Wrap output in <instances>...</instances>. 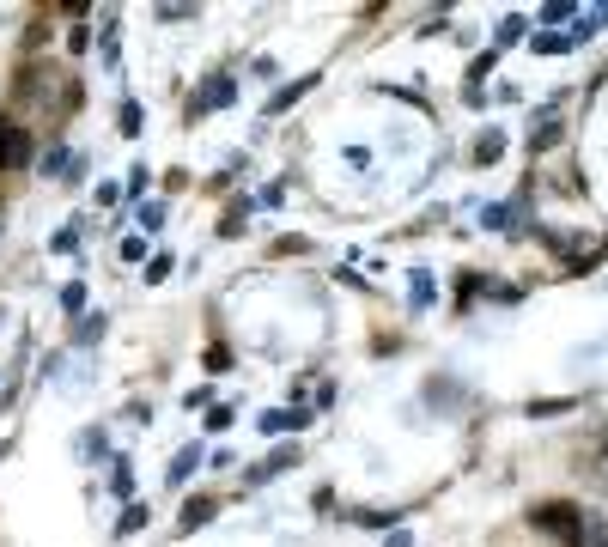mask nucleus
I'll return each mask as SVG.
<instances>
[{
	"instance_id": "nucleus-3",
	"label": "nucleus",
	"mask_w": 608,
	"mask_h": 547,
	"mask_svg": "<svg viewBox=\"0 0 608 547\" xmlns=\"http://www.w3.org/2000/svg\"><path fill=\"white\" fill-rule=\"evenodd\" d=\"M298 426H304L298 408H274V414H262V432H298Z\"/></svg>"
},
{
	"instance_id": "nucleus-9",
	"label": "nucleus",
	"mask_w": 608,
	"mask_h": 547,
	"mask_svg": "<svg viewBox=\"0 0 608 547\" xmlns=\"http://www.w3.org/2000/svg\"><path fill=\"white\" fill-rule=\"evenodd\" d=\"M384 547H414V535H408V529H396V535H390Z\"/></svg>"
},
{
	"instance_id": "nucleus-5",
	"label": "nucleus",
	"mask_w": 608,
	"mask_h": 547,
	"mask_svg": "<svg viewBox=\"0 0 608 547\" xmlns=\"http://www.w3.org/2000/svg\"><path fill=\"white\" fill-rule=\"evenodd\" d=\"M225 98H232V80H213V86L201 92V110H213V104H225Z\"/></svg>"
},
{
	"instance_id": "nucleus-6",
	"label": "nucleus",
	"mask_w": 608,
	"mask_h": 547,
	"mask_svg": "<svg viewBox=\"0 0 608 547\" xmlns=\"http://www.w3.org/2000/svg\"><path fill=\"white\" fill-rule=\"evenodd\" d=\"M195 462H201V450H183L177 468H171V481H189V468H195Z\"/></svg>"
},
{
	"instance_id": "nucleus-4",
	"label": "nucleus",
	"mask_w": 608,
	"mask_h": 547,
	"mask_svg": "<svg viewBox=\"0 0 608 547\" xmlns=\"http://www.w3.org/2000/svg\"><path fill=\"white\" fill-rule=\"evenodd\" d=\"M201 523H213V499H189L183 505V529H201Z\"/></svg>"
},
{
	"instance_id": "nucleus-1",
	"label": "nucleus",
	"mask_w": 608,
	"mask_h": 547,
	"mask_svg": "<svg viewBox=\"0 0 608 547\" xmlns=\"http://www.w3.org/2000/svg\"><path fill=\"white\" fill-rule=\"evenodd\" d=\"M529 523H536V529H548V535H560L566 547H578V541H584L578 511H572V505H560V499H554V505H536V511H529Z\"/></svg>"
},
{
	"instance_id": "nucleus-8",
	"label": "nucleus",
	"mask_w": 608,
	"mask_h": 547,
	"mask_svg": "<svg viewBox=\"0 0 608 547\" xmlns=\"http://www.w3.org/2000/svg\"><path fill=\"white\" fill-rule=\"evenodd\" d=\"M499 152H505V140H499V134H487V140L475 146V159H499Z\"/></svg>"
},
{
	"instance_id": "nucleus-2",
	"label": "nucleus",
	"mask_w": 608,
	"mask_h": 547,
	"mask_svg": "<svg viewBox=\"0 0 608 547\" xmlns=\"http://www.w3.org/2000/svg\"><path fill=\"white\" fill-rule=\"evenodd\" d=\"M19 165H31V134L0 116V171H19Z\"/></svg>"
},
{
	"instance_id": "nucleus-7",
	"label": "nucleus",
	"mask_w": 608,
	"mask_h": 547,
	"mask_svg": "<svg viewBox=\"0 0 608 547\" xmlns=\"http://www.w3.org/2000/svg\"><path fill=\"white\" fill-rule=\"evenodd\" d=\"M140 523H146V511H140V505H128V511H122V523H116V529H122V535H134V529H140Z\"/></svg>"
}]
</instances>
